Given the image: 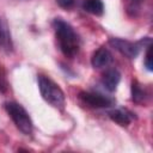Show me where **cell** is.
Masks as SVG:
<instances>
[{
  "label": "cell",
  "mask_w": 153,
  "mask_h": 153,
  "mask_svg": "<svg viewBox=\"0 0 153 153\" xmlns=\"http://www.w3.org/2000/svg\"><path fill=\"white\" fill-rule=\"evenodd\" d=\"M145 66L148 71L153 69V67H152V45L151 44L147 45V51L145 55Z\"/></svg>",
  "instance_id": "5bb4252c"
},
{
  "label": "cell",
  "mask_w": 153,
  "mask_h": 153,
  "mask_svg": "<svg viewBox=\"0 0 153 153\" xmlns=\"http://www.w3.org/2000/svg\"><path fill=\"white\" fill-rule=\"evenodd\" d=\"M8 88V84H7V79H6V73L2 68V66H0V92L6 93Z\"/></svg>",
  "instance_id": "4fadbf2b"
},
{
  "label": "cell",
  "mask_w": 153,
  "mask_h": 153,
  "mask_svg": "<svg viewBox=\"0 0 153 153\" xmlns=\"http://www.w3.org/2000/svg\"><path fill=\"white\" fill-rule=\"evenodd\" d=\"M53 26L55 29L59 47L63 55L69 59L74 57L80 49V38L74 31V29L61 18L54 19Z\"/></svg>",
  "instance_id": "6da1fadb"
},
{
  "label": "cell",
  "mask_w": 153,
  "mask_h": 153,
  "mask_svg": "<svg viewBox=\"0 0 153 153\" xmlns=\"http://www.w3.org/2000/svg\"><path fill=\"white\" fill-rule=\"evenodd\" d=\"M56 2H57V5H59L60 7H62V8H69V7L73 6L74 0H56Z\"/></svg>",
  "instance_id": "9a60e30c"
},
{
  "label": "cell",
  "mask_w": 153,
  "mask_h": 153,
  "mask_svg": "<svg viewBox=\"0 0 153 153\" xmlns=\"http://www.w3.org/2000/svg\"><path fill=\"white\" fill-rule=\"evenodd\" d=\"M38 87L42 98L51 106L63 109L65 106V93L61 87L45 75H38Z\"/></svg>",
  "instance_id": "7a4b0ae2"
},
{
  "label": "cell",
  "mask_w": 153,
  "mask_h": 153,
  "mask_svg": "<svg viewBox=\"0 0 153 153\" xmlns=\"http://www.w3.org/2000/svg\"><path fill=\"white\" fill-rule=\"evenodd\" d=\"M120 80H121V73L116 68H110V69L105 71L102 76L103 86L110 92H114L116 90Z\"/></svg>",
  "instance_id": "8992f818"
},
{
  "label": "cell",
  "mask_w": 153,
  "mask_h": 153,
  "mask_svg": "<svg viewBox=\"0 0 153 153\" xmlns=\"http://www.w3.org/2000/svg\"><path fill=\"white\" fill-rule=\"evenodd\" d=\"M82 8L94 16H102L104 12V5L100 0H84Z\"/></svg>",
  "instance_id": "30bf717a"
},
{
  "label": "cell",
  "mask_w": 153,
  "mask_h": 153,
  "mask_svg": "<svg viewBox=\"0 0 153 153\" xmlns=\"http://www.w3.org/2000/svg\"><path fill=\"white\" fill-rule=\"evenodd\" d=\"M109 43L111 44V47H114L116 50H118L122 55L129 57V59H134L137 56L139 51H140V47L136 43H133L127 39H122V38H110Z\"/></svg>",
  "instance_id": "277c9868"
},
{
  "label": "cell",
  "mask_w": 153,
  "mask_h": 153,
  "mask_svg": "<svg viewBox=\"0 0 153 153\" xmlns=\"http://www.w3.org/2000/svg\"><path fill=\"white\" fill-rule=\"evenodd\" d=\"M5 109L8 114V116L12 118L16 127L25 135L32 134L33 124L32 121L27 114V111L18 103L16 102H8L5 104Z\"/></svg>",
  "instance_id": "3957f363"
},
{
  "label": "cell",
  "mask_w": 153,
  "mask_h": 153,
  "mask_svg": "<svg viewBox=\"0 0 153 153\" xmlns=\"http://www.w3.org/2000/svg\"><path fill=\"white\" fill-rule=\"evenodd\" d=\"M145 0H126V11L129 17L136 18L141 13Z\"/></svg>",
  "instance_id": "7c38bea8"
},
{
  "label": "cell",
  "mask_w": 153,
  "mask_h": 153,
  "mask_svg": "<svg viewBox=\"0 0 153 153\" xmlns=\"http://www.w3.org/2000/svg\"><path fill=\"white\" fill-rule=\"evenodd\" d=\"M111 61V54L110 51L102 47L99 48L93 55H92V59H91V63L94 68H102V67H105L110 63Z\"/></svg>",
  "instance_id": "ba28073f"
},
{
  "label": "cell",
  "mask_w": 153,
  "mask_h": 153,
  "mask_svg": "<svg viewBox=\"0 0 153 153\" xmlns=\"http://www.w3.org/2000/svg\"><path fill=\"white\" fill-rule=\"evenodd\" d=\"M147 98V93L146 91L141 87V85L136 81V80H133L131 82V99L133 102L137 103V104H142Z\"/></svg>",
  "instance_id": "8fae6325"
},
{
  "label": "cell",
  "mask_w": 153,
  "mask_h": 153,
  "mask_svg": "<svg viewBox=\"0 0 153 153\" xmlns=\"http://www.w3.org/2000/svg\"><path fill=\"white\" fill-rule=\"evenodd\" d=\"M109 117L120 126H128L133 121L134 114L126 109H116L109 112Z\"/></svg>",
  "instance_id": "9c48e42d"
},
{
  "label": "cell",
  "mask_w": 153,
  "mask_h": 153,
  "mask_svg": "<svg viewBox=\"0 0 153 153\" xmlns=\"http://www.w3.org/2000/svg\"><path fill=\"white\" fill-rule=\"evenodd\" d=\"M79 98L82 103L92 108H108L112 104V100L110 98L96 92H80Z\"/></svg>",
  "instance_id": "5b68a950"
},
{
  "label": "cell",
  "mask_w": 153,
  "mask_h": 153,
  "mask_svg": "<svg viewBox=\"0 0 153 153\" xmlns=\"http://www.w3.org/2000/svg\"><path fill=\"white\" fill-rule=\"evenodd\" d=\"M0 49L5 53H11L13 50V43L7 23L0 17Z\"/></svg>",
  "instance_id": "52a82bcc"
}]
</instances>
